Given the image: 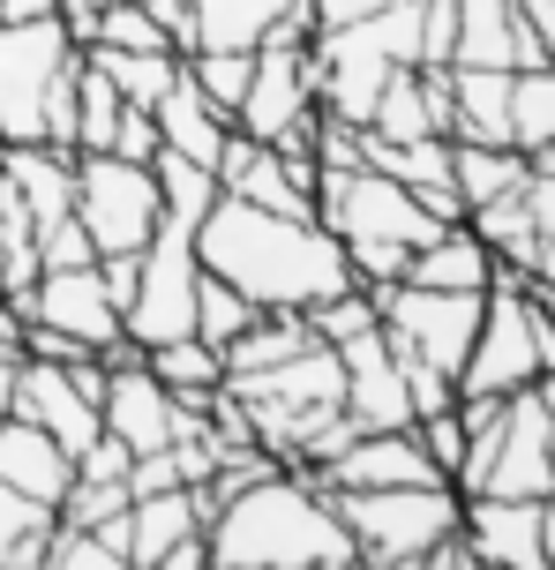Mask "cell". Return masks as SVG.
Instances as JSON below:
<instances>
[{
  "instance_id": "38",
  "label": "cell",
  "mask_w": 555,
  "mask_h": 570,
  "mask_svg": "<svg viewBox=\"0 0 555 570\" xmlns=\"http://www.w3.org/2000/svg\"><path fill=\"white\" fill-rule=\"evenodd\" d=\"M413 435H420V451L436 458L443 481L458 488V465H466V421H458V405H443V413H420V421H413Z\"/></svg>"
},
{
  "instance_id": "5",
  "label": "cell",
  "mask_w": 555,
  "mask_h": 570,
  "mask_svg": "<svg viewBox=\"0 0 555 570\" xmlns=\"http://www.w3.org/2000/svg\"><path fill=\"white\" fill-rule=\"evenodd\" d=\"M316 218L338 233V248H420L436 240L443 218L413 196L406 180H390L376 166H353V173H323L316 188Z\"/></svg>"
},
{
  "instance_id": "21",
  "label": "cell",
  "mask_w": 555,
  "mask_h": 570,
  "mask_svg": "<svg viewBox=\"0 0 555 570\" xmlns=\"http://www.w3.org/2000/svg\"><path fill=\"white\" fill-rule=\"evenodd\" d=\"M383 142H428V136H450V76L443 68H398L383 83L376 114H368Z\"/></svg>"
},
{
  "instance_id": "13",
  "label": "cell",
  "mask_w": 555,
  "mask_h": 570,
  "mask_svg": "<svg viewBox=\"0 0 555 570\" xmlns=\"http://www.w3.org/2000/svg\"><path fill=\"white\" fill-rule=\"evenodd\" d=\"M473 495H555V458H548V405L541 391H511L503 399V428H496V458H488V473Z\"/></svg>"
},
{
  "instance_id": "19",
  "label": "cell",
  "mask_w": 555,
  "mask_h": 570,
  "mask_svg": "<svg viewBox=\"0 0 555 570\" xmlns=\"http://www.w3.org/2000/svg\"><path fill=\"white\" fill-rule=\"evenodd\" d=\"M98 533H106L136 570H150L158 556H174L180 541L204 533V511H196V488H166V495H136V503L120 518H106Z\"/></svg>"
},
{
  "instance_id": "35",
  "label": "cell",
  "mask_w": 555,
  "mask_h": 570,
  "mask_svg": "<svg viewBox=\"0 0 555 570\" xmlns=\"http://www.w3.org/2000/svg\"><path fill=\"white\" fill-rule=\"evenodd\" d=\"M128 511V481H98V473H76L68 481V495L53 503V525H83V533H98L106 518Z\"/></svg>"
},
{
  "instance_id": "20",
  "label": "cell",
  "mask_w": 555,
  "mask_h": 570,
  "mask_svg": "<svg viewBox=\"0 0 555 570\" xmlns=\"http://www.w3.org/2000/svg\"><path fill=\"white\" fill-rule=\"evenodd\" d=\"M458 68H548L526 0H458Z\"/></svg>"
},
{
  "instance_id": "50",
  "label": "cell",
  "mask_w": 555,
  "mask_h": 570,
  "mask_svg": "<svg viewBox=\"0 0 555 570\" xmlns=\"http://www.w3.org/2000/svg\"><path fill=\"white\" fill-rule=\"evenodd\" d=\"M533 166H541V173H555V142H548V150H541V158H533Z\"/></svg>"
},
{
  "instance_id": "18",
  "label": "cell",
  "mask_w": 555,
  "mask_h": 570,
  "mask_svg": "<svg viewBox=\"0 0 555 570\" xmlns=\"http://www.w3.org/2000/svg\"><path fill=\"white\" fill-rule=\"evenodd\" d=\"M316 481L323 488H428L443 473H436V458L420 451L413 428H368V435H353L346 451L323 465Z\"/></svg>"
},
{
  "instance_id": "11",
  "label": "cell",
  "mask_w": 555,
  "mask_h": 570,
  "mask_svg": "<svg viewBox=\"0 0 555 570\" xmlns=\"http://www.w3.org/2000/svg\"><path fill=\"white\" fill-rule=\"evenodd\" d=\"M98 399H106V361H76V368H68V361H30V353H23L8 413L38 421L68 458H83L90 443L106 435V421H98Z\"/></svg>"
},
{
  "instance_id": "51",
  "label": "cell",
  "mask_w": 555,
  "mask_h": 570,
  "mask_svg": "<svg viewBox=\"0 0 555 570\" xmlns=\"http://www.w3.org/2000/svg\"><path fill=\"white\" fill-rule=\"evenodd\" d=\"M210 570H218V563H210Z\"/></svg>"
},
{
  "instance_id": "10",
  "label": "cell",
  "mask_w": 555,
  "mask_h": 570,
  "mask_svg": "<svg viewBox=\"0 0 555 570\" xmlns=\"http://www.w3.org/2000/svg\"><path fill=\"white\" fill-rule=\"evenodd\" d=\"M76 53L60 16H0V142H46V90Z\"/></svg>"
},
{
  "instance_id": "37",
  "label": "cell",
  "mask_w": 555,
  "mask_h": 570,
  "mask_svg": "<svg viewBox=\"0 0 555 570\" xmlns=\"http://www.w3.org/2000/svg\"><path fill=\"white\" fill-rule=\"evenodd\" d=\"M46 563H53V570H136L113 541H106V533H83V525H53Z\"/></svg>"
},
{
  "instance_id": "6",
  "label": "cell",
  "mask_w": 555,
  "mask_h": 570,
  "mask_svg": "<svg viewBox=\"0 0 555 570\" xmlns=\"http://www.w3.org/2000/svg\"><path fill=\"white\" fill-rule=\"evenodd\" d=\"M316 38H293V30H278V38H264L256 46V76H248V98H240L234 128L240 136L270 142V150H308V136H316V53H308ZM316 158V150H308Z\"/></svg>"
},
{
  "instance_id": "16",
  "label": "cell",
  "mask_w": 555,
  "mask_h": 570,
  "mask_svg": "<svg viewBox=\"0 0 555 570\" xmlns=\"http://www.w3.org/2000/svg\"><path fill=\"white\" fill-rule=\"evenodd\" d=\"M180 413L188 405L158 383V375L143 368V361H128V368H106V399H98V421H106V435H120L128 451H174L180 435Z\"/></svg>"
},
{
  "instance_id": "46",
  "label": "cell",
  "mask_w": 555,
  "mask_h": 570,
  "mask_svg": "<svg viewBox=\"0 0 555 570\" xmlns=\"http://www.w3.org/2000/svg\"><path fill=\"white\" fill-rule=\"evenodd\" d=\"M0 16H8V23H23V16H53V0H0Z\"/></svg>"
},
{
  "instance_id": "25",
  "label": "cell",
  "mask_w": 555,
  "mask_h": 570,
  "mask_svg": "<svg viewBox=\"0 0 555 570\" xmlns=\"http://www.w3.org/2000/svg\"><path fill=\"white\" fill-rule=\"evenodd\" d=\"M196 8V46H240L256 53L278 23H316V0H188Z\"/></svg>"
},
{
  "instance_id": "29",
  "label": "cell",
  "mask_w": 555,
  "mask_h": 570,
  "mask_svg": "<svg viewBox=\"0 0 555 570\" xmlns=\"http://www.w3.org/2000/svg\"><path fill=\"white\" fill-rule=\"evenodd\" d=\"M150 173H158V203H166V218H174V226H188V233L210 218V203L226 196V188H218V173L196 166V158H180V150H158V158H150Z\"/></svg>"
},
{
  "instance_id": "22",
  "label": "cell",
  "mask_w": 555,
  "mask_h": 570,
  "mask_svg": "<svg viewBox=\"0 0 555 570\" xmlns=\"http://www.w3.org/2000/svg\"><path fill=\"white\" fill-rule=\"evenodd\" d=\"M0 481L16 488V495H30V503H46V511H53L60 495H68V481H76V458L60 451L38 421L0 413Z\"/></svg>"
},
{
  "instance_id": "1",
  "label": "cell",
  "mask_w": 555,
  "mask_h": 570,
  "mask_svg": "<svg viewBox=\"0 0 555 570\" xmlns=\"http://www.w3.org/2000/svg\"><path fill=\"white\" fill-rule=\"evenodd\" d=\"M196 263L234 293H248L256 308H323L330 293L360 285L323 218H278L240 196L210 203V218L196 226Z\"/></svg>"
},
{
  "instance_id": "4",
  "label": "cell",
  "mask_w": 555,
  "mask_h": 570,
  "mask_svg": "<svg viewBox=\"0 0 555 570\" xmlns=\"http://www.w3.org/2000/svg\"><path fill=\"white\" fill-rule=\"evenodd\" d=\"M330 503L346 518L360 563H383V570L420 563V556L436 541H450L458 518H466V495L450 481H428V488H330Z\"/></svg>"
},
{
  "instance_id": "27",
  "label": "cell",
  "mask_w": 555,
  "mask_h": 570,
  "mask_svg": "<svg viewBox=\"0 0 555 570\" xmlns=\"http://www.w3.org/2000/svg\"><path fill=\"white\" fill-rule=\"evenodd\" d=\"M83 60L90 68H98V76H106V83L120 90V98H128V106H158V98H166V90L180 83V53L174 46H150V53H120V46H83Z\"/></svg>"
},
{
  "instance_id": "32",
  "label": "cell",
  "mask_w": 555,
  "mask_h": 570,
  "mask_svg": "<svg viewBox=\"0 0 555 570\" xmlns=\"http://www.w3.org/2000/svg\"><path fill=\"white\" fill-rule=\"evenodd\" d=\"M46 541H53V511H46V503H30V495H16V488L0 481V570L38 563Z\"/></svg>"
},
{
  "instance_id": "34",
  "label": "cell",
  "mask_w": 555,
  "mask_h": 570,
  "mask_svg": "<svg viewBox=\"0 0 555 570\" xmlns=\"http://www.w3.org/2000/svg\"><path fill=\"white\" fill-rule=\"evenodd\" d=\"M120 106H128V98H120L90 60H76V150H106L113 128H120Z\"/></svg>"
},
{
  "instance_id": "15",
  "label": "cell",
  "mask_w": 555,
  "mask_h": 570,
  "mask_svg": "<svg viewBox=\"0 0 555 570\" xmlns=\"http://www.w3.org/2000/svg\"><path fill=\"white\" fill-rule=\"evenodd\" d=\"M16 315L23 323H46V331H68L90 353H106L120 338V308H113V293L98 285V263H83V271H38V285L23 293Z\"/></svg>"
},
{
  "instance_id": "33",
  "label": "cell",
  "mask_w": 555,
  "mask_h": 570,
  "mask_svg": "<svg viewBox=\"0 0 555 570\" xmlns=\"http://www.w3.org/2000/svg\"><path fill=\"white\" fill-rule=\"evenodd\" d=\"M256 315H264V308H256L248 293H234L226 278H210V271L196 278V338H204V345H218V353H226V345H234Z\"/></svg>"
},
{
  "instance_id": "42",
  "label": "cell",
  "mask_w": 555,
  "mask_h": 570,
  "mask_svg": "<svg viewBox=\"0 0 555 570\" xmlns=\"http://www.w3.org/2000/svg\"><path fill=\"white\" fill-rule=\"evenodd\" d=\"M383 8H406V0H316V30L360 23V16H383Z\"/></svg>"
},
{
  "instance_id": "49",
  "label": "cell",
  "mask_w": 555,
  "mask_h": 570,
  "mask_svg": "<svg viewBox=\"0 0 555 570\" xmlns=\"http://www.w3.org/2000/svg\"><path fill=\"white\" fill-rule=\"evenodd\" d=\"M548 563H555V495H548Z\"/></svg>"
},
{
  "instance_id": "24",
  "label": "cell",
  "mask_w": 555,
  "mask_h": 570,
  "mask_svg": "<svg viewBox=\"0 0 555 570\" xmlns=\"http://www.w3.org/2000/svg\"><path fill=\"white\" fill-rule=\"evenodd\" d=\"M150 120H158V142H166V150H180V158H196V166L218 173V150H226V136H234V120L188 83V60H180V83L150 106Z\"/></svg>"
},
{
  "instance_id": "12",
  "label": "cell",
  "mask_w": 555,
  "mask_h": 570,
  "mask_svg": "<svg viewBox=\"0 0 555 570\" xmlns=\"http://www.w3.org/2000/svg\"><path fill=\"white\" fill-rule=\"evenodd\" d=\"M218 188L256 210H278V218H316V188H323V166L308 150H270L256 136H226L218 150Z\"/></svg>"
},
{
  "instance_id": "26",
  "label": "cell",
  "mask_w": 555,
  "mask_h": 570,
  "mask_svg": "<svg viewBox=\"0 0 555 570\" xmlns=\"http://www.w3.org/2000/svg\"><path fill=\"white\" fill-rule=\"evenodd\" d=\"M526 173H533V158L511 150V142H458L450 136V180H458V203H466V210L526 188Z\"/></svg>"
},
{
  "instance_id": "8",
  "label": "cell",
  "mask_w": 555,
  "mask_h": 570,
  "mask_svg": "<svg viewBox=\"0 0 555 570\" xmlns=\"http://www.w3.org/2000/svg\"><path fill=\"white\" fill-rule=\"evenodd\" d=\"M76 218L90 226L98 256H136L166 218L158 173L136 158H113V150H76Z\"/></svg>"
},
{
  "instance_id": "7",
  "label": "cell",
  "mask_w": 555,
  "mask_h": 570,
  "mask_svg": "<svg viewBox=\"0 0 555 570\" xmlns=\"http://www.w3.org/2000/svg\"><path fill=\"white\" fill-rule=\"evenodd\" d=\"M480 301L488 293H436V285H383L376 293V323L398 361H420V368H443L458 383L473 353V331H480Z\"/></svg>"
},
{
  "instance_id": "45",
  "label": "cell",
  "mask_w": 555,
  "mask_h": 570,
  "mask_svg": "<svg viewBox=\"0 0 555 570\" xmlns=\"http://www.w3.org/2000/svg\"><path fill=\"white\" fill-rule=\"evenodd\" d=\"M98 8H113V0H53V16L68 23V38H76V30H83L90 16H98Z\"/></svg>"
},
{
  "instance_id": "30",
  "label": "cell",
  "mask_w": 555,
  "mask_h": 570,
  "mask_svg": "<svg viewBox=\"0 0 555 570\" xmlns=\"http://www.w3.org/2000/svg\"><path fill=\"white\" fill-rule=\"evenodd\" d=\"M555 142V68H518L511 76V150L541 158Z\"/></svg>"
},
{
  "instance_id": "17",
  "label": "cell",
  "mask_w": 555,
  "mask_h": 570,
  "mask_svg": "<svg viewBox=\"0 0 555 570\" xmlns=\"http://www.w3.org/2000/svg\"><path fill=\"white\" fill-rule=\"evenodd\" d=\"M338 368H346V413L360 421V435H368V428H413L406 368H398V353L383 338V323L338 345Z\"/></svg>"
},
{
  "instance_id": "47",
  "label": "cell",
  "mask_w": 555,
  "mask_h": 570,
  "mask_svg": "<svg viewBox=\"0 0 555 570\" xmlns=\"http://www.w3.org/2000/svg\"><path fill=\"white\" fill-rule=\"evenodd\" d=\"M533 391H541V405H548V458H555V375H541Z\"/></svg>"
},
{
  "instance_id": "41",
  "label": "cell",
  "mask_w": 555,
  "mask_h": 570,
  "mask_svg": "<svg viewBox=\"0 0 555 570\" xmlns=\"http://www.w3.org/2000/svg\"><path fill=\"white\" fill-rule=\"evenodd\" d=\"M166 488H180L174 451H143V458H128V503H136V495H166Z\"/></svg>"
},
{
  "instance_id": "39",
  "label": "cell",
  "mask_w": 555,
  "mask_h": 570,
  "mask_svg": "<svg viewBox=\"0 0 555 570\" xmlns=\"http://www.w3.org/2000/svg\"><path fill=\"white\" fill-rule=\"evenodd\" d=\"M83 263H98V240H90V226L76 210L38 233V271H83Z\"/></svg>"
},
{
  "instance_id": "3",
  "label": "cell",
  "mask_w": 555,
  "mask_h": 570,
  "mask_svg": "<svg viewBox=\"0 0 555 570\" xmlns=\"http://www.w3.org/2000/svg\"><path fill=\"white\" fill-rule=\"evenodd\" d=\"M541 375H555V323L541 315L526 278L496 263V285L480 301V331H473V353H466V368H458V391L511 399V391H533Z\"/></svg>"
},
{
  "instance_id": "28",
  "label": "cell",
  "mask_w": 555,
  "mask_h": 570,
  "mask_svg": "<svg viewBox=\"0 0 555 570\" xmlns=\"http://www.w3.org/2000/svg\"><path fill=\"white\" fill-rule=\"evenodd\" d=\"M143 368L174 391V399H188V405H204L210 391H226V353L218 345H204L196 331L188 338H166V345H150L143 353Z\"/></svg>"
},
{
  "instance_id": "31",
  "label": "cell",
  "mask_w": 555,
  "mask_h": 570,
  "mask_svg": "<svg viewBox=\"0 0 555 570\" xmlns=\"http://www.w3.org/2000/svg\"><path fill=\"white\" fill-rule=\"evenodd\" d=\"M248 76H256V53H240V46H196V53H188V83L204 90V98H210L226 120L240 114Z\"/></svg>"
},
{
  "instance_id": "9",
  "label": "cell",
  "mask_w": 555,
  "mask_h": 570,
  "mask_svg": "<svg viewBox=\"0 0 555 570\" xmlns=\"http://www.w3.org/2000/svg\"><path fill=\"white\" fill-rule=\"evenodd\" d=\"M196 278H204V263H196V233L174 226V218H158V233L143 240V256H136V293H128V308H120V331L143 345H166V338H188L196 331Z\"/></svg>"
},
{
  "instance_id": "44",
  "label": "cell",
  "mask_w": 555,
  "mask_h": 570,
  "mask_svg": "<svg viewBox=\"0 0 555 570\" xmlns=\"http://www.w3.org/2000/svg\"><path fill=\"white\" fill-rule=\"evenodd\" d=\"M150 570H210V548H204V533H196V541H180L174 556H158Z\"/></svg>"
},
{
  "instance_id": "36",
  "label": "cell",
  "mask_w": 555,
  "mask_h": 570,
  "mask_svg": "<svg viewBox=\"0 0 555 570\" xmlns=\"http://www.w3.org/2000/svg\"><path fill=\"white\" fill-rule=\"evenodd\" d=\"M308 323H316L323 345H346V338H360V331H376V293H368V285H346V293H330L323 308H308Z\"/></svg>"
},
{
  "instance_id": "43",
  "label": "cell",
  "mask_w": 555,
  "mask_h": 570,
  "mask_svg": "<svg viewBox=\"0 0 555 570\" xmlns=\"http://www.w3.org/2000/svg\"><path fill=\"white\" fill-rule=\"evenodd\" d=\"M526 23H533V38H541V60L555 68V0H526Z\"/></svg>"
},
{
  "instance_id": "40",
  "label": "cell",
  "mask_w": 555,
  "mask_h": 570,
  "mask_svg": "<svg viewBox=\"0 0 555 570\" xmlns=\"http://www.w3.org/2000/svg\"><path fill=\"white\" fill-rule=\"evenodd\" d=\"M113 158H136V166H150L166 142H158V120L143 114V106H120V128H113V142H106Z\"/></svg>"
},
{
  "instance_id": "48",
  "label": "cell",
  "mask_w": 555,
  "mask_h": 570,
  "mask_svg": "<svg viewBox=\"0 0 555 570\" xmlns=\"http://www.w3.org/2000/svg\"><path fill=\"white\" fill-rule=\"evenodd\" d=\"M526 293H533V301H541V315H548V323H555V285H526Z\"/></svg>"
},
{
  "instance_id": "2",
  "label": "cell",
  "mask_w": 555,
  "mask_h": 570,
  "mask_svg": "<svg viewBox=\"0 0 555 570\" xmlns=\"http://www.w3.org/2000/svg\"><path fill=\"white\" fill-rule=\"evenodd\" d=\"M204 548L218 570H353V533L330 488L270 465L256 481H240L204 525Z\"/></svg>"
},
{
  "instance_id": "14",
  "label": "cell",
  "mask_w": 555,
  "mask_h": 570,
  "mask_svg": "<svg viewBox=\"0 0 555 570\" xmlns=\"http://www.w3.org/2000/svg\"><path fill=\"white\" fill-rule=\"evenodd\" d=\"M466 548L488 570H555L548 563V495L526 503V495H466V518H458Z\"/></svg>"
},
{
  "instance_id": "23",
  "label": "cell",
  "mask_w": 555,
  "mask_h": 570,
  "mask_svg": "<svg viewBox=\"0 0 555 570\" xmlns=\"http://www.w3.org/2000/svg\"><path fill=\"white\" fill-rule=\"evenodd\" d=\"M406 285H436V293H488L496 285V256H488V240L458 218V226H443L436 240H420L406 256Z\"/></svg>"
}]
</instances>
